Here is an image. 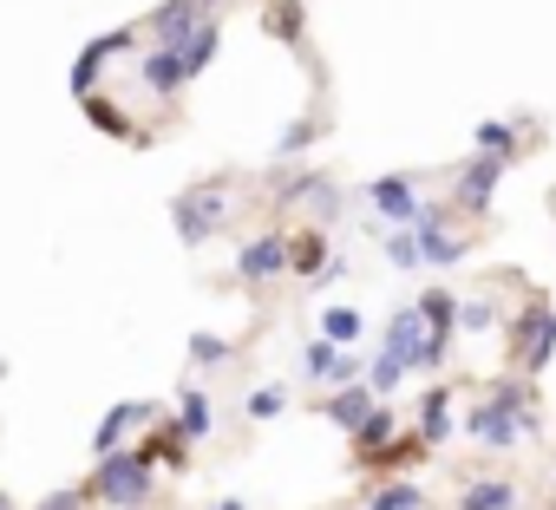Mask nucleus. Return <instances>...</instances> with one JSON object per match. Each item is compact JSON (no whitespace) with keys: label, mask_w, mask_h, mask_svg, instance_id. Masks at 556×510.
<instances>
[{"label":"nucleus","mask_w":556,"mask_h":510,"mask_svg":"<svg viewBox=\"0 0 556 510\" xmlns=\"http://www.w3.org/2000/svg\"><path fill=\"white\" fill-rule=\"evenodd\" d=\"M0 373H8V360H0Z\"/></svg>","instance_id":"38"},{"label":"nucleus","mask_w":556,"mask_h":510,"mask_svg":"<svg viewBox=\"0 0 556 510\" xmlns=\"http://www.w3.org/2000/svg\"><path fill=\"white\" fill-rule=\"evenodd\" d=\"M138 79H144L157 99H170V92L190 86V79H184V60H177L170 47H138Z\"/></svg>","instance_id":"16"},{"label":"nucleus","mask_w":556,"mask_h":510,"mask_svg":"<svg viewBox=\"0 0 556 510\" xmlns=\"http://www.w3.org/2000/svg\"><path fill=\"white\" fill-rule=\"evenodd\" d=\"M0 510H14V503H8V497H0Z\"/></svg>","instance_id":"37"},{"label":"nucleus","mask_w":556,"mask_h":510,"mask_svg":"<svg viewBox=\"0 0 556 510\" xmlns=\"http://www.w3.org/2000/svg\"><path fill=\"white\" fill-rule=\"evenodd\" d=\"M367 412H374V386H367V380H341V386H328V399H321V419L341 425V432H354Z\"/></svg>","instance_id":"14"},{"label":"nucleus","mask_w":556,"mask_h":510,"mask_svg":"<svg viewBox=\"0 0 556 510\" xmlns=\"http://www.w3.org/2000/svg\"><path fill=\"white\" fill-rule=\"evenodd\" d=\"M549 510H556V503H549Z\"/></svg>","instance_id":"39"},{"label":"nucleus","mask_w":556,"mask_h":510,"mask_svg":"<svg viewBox=\"0 0 556 510\" xmlns=\"http://www.w3.org/2000/svg\"><path fill=\"white\" fill-rule=\"evenodd\" d=\"M138 53V34H99L79 60H73V92L86 99V92H99V73L112 66V60H131Z\"/></svg>","instance_id":"7"},{"label":"nucleus","mask_w":556,"mask_h":510,"mask_svg":"<svg viewBox=\"0 0 556 510\" xmlns=\"http://www.w3.org/2000/svg\"><path fill=\"white\" fill-rule=\"evenodd\" d=\"M321 183H328V177H321V170H302V177H295V183H289V190H282V203H308V196H315V190H321Z\"/></svg>","instance_id":"34"},{"label":"nucleus","mask_w":556,"mask_h":510,"mask_svg":"<svg viewBox=\"0 0 556 510\" xmlns=\"http://www.w3.org/2000/svg\"><path fill=\"white\" fill-rule=\"evenodd\" d=\"M223 14V0H164V8L151 14V47H177L197 21Z\"/></svg>","instance_id":"10"},{"label":"nucleus","mask_w":556,"mask_h":510,"mask_svg":"<svg viewBox=\"0 0 556 510\" xmlns=\"http://www.w3.org/2000/svg\"><path fill=\"white\" fill-rule=\"evenodd\" d=\"M308 203H315V216H321V222H334V216H341V190H334V183H321Z\"/></svg>","instance_id":"35"},{"label":"nucleus","mask_w":556,"mask_h":510,"mask_svg":"<svg viewBox=\"0 0 556 510\" xmlns=\"http://www.w3.org/2000/svg\"><path fill=\"white\" fill-rule=\"evenodd\" d=\"M510 170V157H497V151H478L465 170H458V209H471V216H484L491 209V196H497V177Z\"/></svg>","instance_id":"6"},{"label":"nucleus","mask_w":556,"mask_h":510,"mask_svg":"<svg viewBox=\"0 0 556 510\" xmlns=\"http://www.w3.org/2000/svg\"><path fill=\"white\" fill-rule=\"evenodd\" d=\"M79 105H86V118H92L99 131H112V138H125V144H138V138H144V125H138V118H131V112H125L118 99H99V92H86Z\"/></svg>","instance_id":"21"},{"label":"nucleus","mask_w":556,"mask_h":510,"mask_svg":"<svg viewBox=\"0 0 556 510\" xmlns=\"http://www.w3.org/2000/svg\"><path fill=\"white\" fill-rule=\"evenodd\" d=\"M262 34H268L275 47L302 53V40H308V8H302V0H268V8H262Z\"/></svg>","instance_id":"15"},{"label":"nucleus","mask_w":556,"mask_h":510,"mask_svg":"<svg viewBox=\"0 0 556 510\" xmlns=\"http://www.w3.org/2000/svg\"><path fill=\"white\" fill-rule=\"evenodd\" d=\"M242 412H249V419H282V412H289V386H282V380L255 386V393L242 399Z\"/></svg>","instance_id":"29"},{"label":"nucleus","mask_w":556,"mask_h":510,"mask_svg":"<svg viewBox=\"0 0 556 510\" xmlns=\"http://www.w3.org/2000/svg\"><path fill=\"white\" fill-rule=\"evenodd\" d=\"M131 451H138L144 464H164V471H184V464H190V432H184L177 419H151V425H144V438H138Z\"/></svg>","instance_id":"9"},{"label":"nucleus","mask_w":556,"mask_h":510,"mask_svg":"<svg viewBox=\"0 0 556 510\" xmlns=\"http://www.w3.org/2000/svg\"><path fill=\"white\" fill-rule=\"evenodd\" d=\"M229 360H236V347L223 334H210V328L190 334V367H229Z\"/></svg>","instance_id":"32"},{"label":"nucleus","mask_w":556,"mask_h":510,"mask_svg":"<svg viewBox=\"0 0 556 510\" xmlns=\"http://www.w3.org/2000/svg\"><path fill=\"white\" fill-rule=\"evenodd\" d=\"M361 380L374 386V399H393V393H400V380H413V373H406V360H400L393 347H374V360H367V373H361Z\"/></svg>","instance_id":"25"},{"label":"nucleus","mask_w":556,"mask_h":510,"mask_svg":"<svg viewBox=\"0 0 556 510\" xmlns=\"http://www.w3.org/2000/svg\"><path fill=\"white\" fill-rule=\"evenodd\" d=\"M86 497H99V503H112V510H151V497H157V464H144L138 451L118 445V451L99 458Z\"/></svg>","instance_id":"2"},{"label":"nucleus","mask_w":556,"mask_h":510,"mask_svg":"<svg viewBox=\"0 0 556 510\" xmlns=\"http://www.w3.org/2000/svg\"><path fill=\"white\" fill-rule=\"evenodd\" d=\"M361 510H426V490L413 477H374V490L361 497Z\"/></svg>","instance_id":"23"},{"label":"nucleus","mask_w":556,"mask_h":510,"mask_svg":"<svg viewBox=\"0 0 556 510\" xmlns=\"http://www.w3.org/2000/svg\"><path fill=\"white\" fill-rule=\"evenodd\" d=\"M367 203H374V216H380V222H413L426 196H419V177L393 170V177H374V183H367Z\"/></svg>","instance_id":"8"},{"label":"nucleus","mask_w":556,"mask_h":510,"mask_svg":"<svg viewBox=\"0 0 556 510\" xmlns=\"http://www.w3.org/2000/svg\"><path fill=\"white\" fill-rule=\"evenodd\" d=\"M275 276H289V235L262 229V235H249V242L236 248V282H249V289H268Z\"/></svg>","instance_id":"5"},{"label":"nucleus","mask_w":556,"mask_h":510,"mask_svg":"<svg viewBox=\"0 0 556 510\" xmlns=\"http://www.w3.org/2000/svg\"><path fill=\"white\" fill-rule=\"evenodd\" d=\"M549 360H556V308L530 289V302H523V308H517V321H510V367L536 380Z\"/></svg>","instance_id":"3"},{"label":"nucleus","mask_w":556,"mask_h":510,"mask_svg":"<svg viewBox=\"0 0 556 510\" xmlns=\"http://www.w3.org/2000/svg\"><path fill=\"white\" fill-rule=\"evenodd\" d=\"M530 399H536V380L510 367V373H504V380L471 406V412H465V438H471V445H484V451H517L523 438H536V432H543Z\"/></svg>","instance_id":"1"},{"label":"nucleus","mask_w":556,"mask_h":510,"mask_svg":"<svg viewBox=\"0 0 556 510\" xmlns=\"http://www.w3.org/2000/svg\"><path fill=\"white\" fill-rule=\"evenodd\" d=\"M315 138H321V118H315V112H302V118H295L282 138H275V157H302Z\"/></svg>","instance_id":"33"},{"label":"nucleus","mask_w":556,"mask_h":510,"mask_svg":"<svg viewBox=\"0 0 556 510\" xmlns=\"http://www.w3.org/2000/svg\"><path fill=\"white\" fill-rule=\"evenodd\" d=\"M177 60H184V79H203L210 66H216V53H223V14H210V21H197L177 47H170Z\"/></svg>","instance_id":"11"},{"label":"nucleus","mask_w":556,"mask_h":510,"mask_svg":"<svg viewBox=\"0 0 556 510\" xmlns=\"http://www.w3.org/2000/svg\"><path fill=\"white\" fill-rule=\"evenodd\" d=\"M177 425L190 432V445H203V438L216 432V399H210L203 386H184V393H177Z\"/></svg>","instance_id":"22"},{"label":"nucleus","mask_w":556,"mask_h":510,"mask_svg":"<svg viewBox=\"0 0 556 510\" xmlns=\"http://www.w3.org/2000/svg\"><path fill=\"white\" fill-rule=\"evenodd\" d=\"M393 432H400V419L387 412V399H374V412H367V419H361V425L348 432V445H354V464H361L367 451H380V445H387Z\"/></svg>","instance_id":"24"},{"label":"nucleus","mask_w":556,"mask_h":510,"mask_svg":"<svg viewBox=\"0 0 556 510\" xmlns=\"http://www.w3.org/2000/svg\"><path fill=\"white\" fill-rule=\"evenodd\" d=\"M504 315H497V302L491 295H458V334H491Z\"/></svg>","instance_id":"27"},{"label":"nucleus","mask_w":556,"mask_h":510,"mask_svg":"<svg viewBox=\"0 0 556 510\" xmlns=\"http://www.w3.org/2000/svg\"><path fill=\"white\" fill-rule=\"evenodd\" d=\"M380 347H393L400 360H406V373H432V354H426V321H419V308H400L393 321H387V341Z\"/></svg>","instance_id":"12"},{"label":"nucleus","mask_w":556,"mask_h":510,"mask_svg":"<svg viewBox=\"0 0 556 510\" xmlns=\"http://www.w3.org/2000/svg\"><path fill=\"white\" fill-rule=\"evenodd\" d=\"M328 222H315V229H302V235H289V269L302 276V282H315L321 269H328Z\"/></svg>","instance_id":"18"},{"label":"nucleus","mask_w":556,"mask_h":510,"mask_svg":"<svg viewBox=\"0 0 556 510\" xmlns=\"http://www.w3.org/2000/svg\"><path fill=\"white\" fill-rule=\"evenodd\" d=\"M170 222H177V235H184L190 248L216 242V229L229 222V196H223V183H197V190H184V196L170 203Z\"/></svg>","instance_id":"4"},{"label":"nucleus","mask_w":556,"mask_h":510,"mask_svg":"<svg viewBox=\"0 0 556 510\" xmlns=\"http://www.w3.org/2000/svg\"><path fill=\"white\" fill-rule=\"evenodd\" d=\"M380 255H387L393 269H419V235H413L406 222H393V229L380 235Z\"/></svg>","instance_id":"28"},{"label":"nucleus","mask_w":556,"mask_h":510,"mask_svg":"<svg viewBox=\"0 0 556 510\" xmlns=\"http://www.w3.org/2000/svg\"><path fill=\"white\" fill-rule=\"evenodd\" d=\"M210 510H249V503H236V497H223V503H210Z\"/></svg>","instance_id":"36"},{"label":"nucleus","mask_w":556,"mask_h":510,"mask_svg":"<svg viewBox=\"0 0 556 510\" xmlns=\"http://www.w3.org/2000/svg\"><path fill=\"white\" fill-rule=\"evenodd\" d=\"M413 229V222H406ZM419 235V269L432 263V269H452V263H465V255H471V242L465 235H452L445 222H426V229H413Z\"/></svg>","instance_id":"17"},{"label":"nucleus","mask_w":556,"mask_h":510,"mask_svg":"<svg viewBox=\"0 0 556 510\" xmlns=\"http://www.w3.org/2000/svg\"><path fill=\"white\" fill-rule=\"evenodd\" d=\"M452 399H458L452 386H426V399H419V438H426L432 451L452 438Z\"/></svg>","instance_id":"19"},{"label":"nucleus","mask_w":556,"mask_h":510,"mask_svg":"<svg viewBox=\"0 0 556 510\" xmlns=\"http://www.w3.org/2000/svg\"><path fill=\"white\" fill-rule=\"evenodd\" d=\"M151 419H157V406H151V399H125V406H112V412L92 425V458L118 451V445H125V432H131V425H151Z\"/></svg>","instance_id":"13"},{"label":"nucleus","mask_w":556,"mask_h":510,"mask_svg":"<svg viewBox=\"0 0 556 510\" xmlns=\"http://www.w3.org/2000/svg\"><path fill=\"white\" fill-rule=\"evenodd\" d=\"M321 334L341 341V347H354L367 334V321H361V308H321Z\"/></svg>","instance_id":"31"},{"label":"nucleus","mask_w":556,"mask_h":510,"mask_svg":"<svg viewBox=\"0 0 556 510\" xmlns=\"http://www.w3.org/2000/svg\"><path fill=\"white\" fill-rule=\"evenodd\" d=\"M517 503H523V490L510 477H471L458 490V510H517Z\"/></svg>","instance_id":"20"},{"label":"nucleus","mask_w":556,"mask_h":510,"mask_svg":"<svg viewBox=\"0 0 556 510\" xmlns=\"http://www.w3.org/2000/svg\"><path fill=\"white\" fill-rule=\"evenodd\" d=\"M471 144H478V151H497V157L517 164V125H504V118H484V125L471 131Z\"/></svg>","instance_id":"30"},{"label":"nucleus","mask_w":556,"mask_h":510,"mask_svg":"<svg viewBox=\"0 0 556 510\" xmlns=\"http://www.w3.org/2000/svg\"><path fill=\"white\" fill-rule=\"evenodd\" d=\"M426 451H432V445H426L419 432H413V438H400V432H393V438H387L380 451H367L361 464H374V471H400V464H413V458H426Z\"/></svg>","instance_id":"26"}]
</instances>
